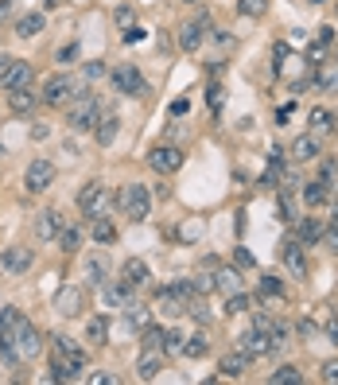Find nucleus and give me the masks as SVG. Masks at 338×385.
<instances>
[{
    "label": "nucleus",
    "instance_id": "obj_6",
    "mask_svg": "<svg viewBox=\"0 0 338 385\" xmlns=\"http://www.w3.org/2000/svg\"><path fill=\"white\" fill-rule=\"evenodd\" d=\"M152 311L156 315H163V319H179V315H187V296L171 284V288H160L152 296Z\"/></svg>",
    "mask_w": 338,
    "mask_h": 385
},
{
    "label": "nucleus",
    "instance_id": "obj_2",
    "mask_svg": "<svg viewBox=\"0 0 338 385\" xmlns=\"http://www.w3.org/2000/svg\"><path fill=\"white\" fill-rule=\"evenodd\" d=\"M78 207H82V215L94 222V218H109V210H113V199H109V191H105V183H86L78 191Z\"/></svg>",
    "mask_w": 338,
    "mask_h": 385
},
{
    "label": "nucleus",
    "instance_id": "obj_29",
    "mask_svg": "<svg viewBox=\"0 0 338 385\" xmlns=\"http://www.w3.org/2000/svg\"><path fill=\"white\" fill-rule=\"evenodd\" d=\"M206 354H210V335L195 331L191 339L183 342V358H206Z\"/></svg>",
    "mask_w": 338,
    "mask_h": 385
},
{
    "label": "nucleus",
    "instance_id": "obj_51",
    "mask_svg": "<svg viewBox=\"0 0 338 385\" xmlns=\"http://www.w3.org/2000/svg\"><path fill=\"white\" fill-rule=\"evenodd\" d=\"M307 63H311V67H319V63H327V59H323V43H319V39H315V43L307 47Z\"/></svg>",
    "mask_w": 338,
    "mask_h": 385
},
{
    "label": "nucleus",
    "instance_id": "obj_32",
    "mask_svg": "<svg viewBox=\"0 0 338 385\" xmlns=\"http://www.w3.org/2000/svg\"><path fill=\"white\" fill-rule=\"evenodd\" d=\"M214 288L218 292H241V276H237V269H218V276H214Z\"/></svg>",
    "mask_w": 338,
    "mask_h": 385
},
{
    "label": "nucleus",
    "instance_id": "obj_15",
    "mask_svg": "<svg viewBox=\"0 0 338 385\" xmlns=\"http://www.w3.org/2000/svg\"><path fill=\"white\" fill-rule=\"evenodd\" d=\"M82 304H86V292L82 288H62L55 296V311L59 315H82Z\"/></svg>",
    "mask_w": 338,
    "mask_h": 385
},
{
    "label": "nucleus",
    "instance_id": "obj_16",
    "mask_svg": "<svg viewBox=\"0 0 338 385\" xmlns=\"http://www.w3.org/2000/svg\"><path fill=\"white\" fill-rule=\"evenodd\" d=\"M62 226H67V222H62L59 210H43V215H39V222H36V237H39V242H55Z\"/></svg>",
    "mask_w": 338,
    "mask_h": 385
},
{
    "label": "nucleus",
    "instance_id": "obj_57",
    "mask_svg": "<svg viewBox=\"0 0 338 385\" xmlns=\"http://www.w3.org/2000/svg\"><path fill=\"white\" fill-rule=\"evenodd\" d=\"M323 237H327V245H331V249L338 253V230H331V234H323Z\"/></svg>",
    "mask_w": 338,
    "mask_h": 385
},
{
    "label": "nucleus",
    "instance_id": "obj_56",
    "mask_svg": "<svg viewBox=\"0 0 338 385\" xmlns=\"http://www.w3.org/2000/svg\"><path fill=\"white\" fill-rule=\"evenodd\" d=\"M125 39H129V43H140V39H144V28H129Z\"/></svg>",
    "mask_w": 338,
    "mask_h": 385
},
{
    "label": "nucleus",
    "instance_id": "obj_48",
    "mask_svg": "<svg viewBox=\"0 0 338 385\" xmlns=\"http://www.w3.org/2000/svg\"><path fill=\"white\" fill-rule=\"evenodd\" d=\"M234 261H237V269H257V257H253L249 249H237Z\"/></svg>",
    "mask_w": 338,
    "mask_h": 385
},
{
    "label": "nucleus",
    "instance_id": "obj_11",
    "mask_svg": "<svg viewBox=\"0 0 338 385\" xmlns=\"http://www.w3.org/2000/svg\"><path fill=\"white\" fill-rule=\"evenodd\" d=\"M0 269L12 273V276L28 273V269H31V245H8V249L0 253Z\"/></svg>",
    "mask_w": 338,
    "mask_h": 385
},
{
    "label": "nucleus",
    "instance_id": "obj_61",
    "mask_svg": "<svg viewBox=\"0 0 338 385\" xmlns=\"http://www.w3.org/2000/svg\"><path fill=\"white\" fill-rule=\"evenodd\" d=\"M334 226H338V210H334Z\"/></svg>",
    "mask_w": 338,
    "mask_h": 385
},
{
    "label": "nucleus",
    "instance_id": "obj_38",
    "mask_svg": "<svg viewBox=\"0 0 338 385\" xmlns=\"http://www.w3.org/2000/svg\"><path fill=\"white\" fill-rule=\"evenodd\" d=\"M237 12L249 16V20H261L268 12V0H237Z\"/></svg>",
    "mask_w": 338,
    "mask_h": 385
},
{
    "label": "nucleus",
    "instance_id": "obj_4",
    "mask_svg": "<svg viewBox=\"0 0 338 385\" xmlns=\"http://www.w3.org/2000/svg\"><path fill=\"white\" fill-rule=\"evenodd\" d=\"M12 350H16V362H28V358H36L39 350H43V335L23 319V323L16 327V335H12Z\"/></svg>",
    "mask_w": 338,
    "mask_h": 385
},
{
    "label": "nucleus",
    "instance_id": "obj_60",
    "mask_svg": "<svg viewBox=\"0 0 338 385\" xmlns=\"http://www.w3.org/2000/svg\"><path fill=\"white\" fill-rule=\"evenodd\" d=\"M8 59H12V55H0V67H4V63H8Z\"/></svg>",
    "mask_w": 338,
    "mask_h": 385
},
{
    "label": "nucleus",
    "instance_id": "obj_45",
    "mask_svg": "<svg viewBox=\"0 0 338 385\" xmlns=\"http://www.w3.org/2000/svg\"><path fill=\"white\" fill-rule=\"evenodd\" d=\"M113 23H117V28L121 31H125V28H133V23H136V12H133V8H117V12H113Z\"/></svg>",
    "mask_w": 338,
    "mask_h": 385
},
{
    "label": "nucleus",
    "instance_id": "obj_1",
    "mask_svg": "<svg viewBox=\"0 0 338 385\" xmlns=\"http://www.w3.org/2000/svg\"><path fill=\"white\" fill-rule=\"evenodd\" d=\"M117 202H121V210H125V218L136 226L148 222V215H152V195H148L144 183H129L125 191L117 195Z\"/></svg>",
    "mask_w": 338,
    "mask_h": 385
},
{
    "label": "nucleus",
    "instance_id": "obj_54",
    "mask_svg": "<svg viewBox=\"0 0 338 385\" xmlns=\"http://www.w3.org/2000/svg\"><path fill=\"white\" fill-rule=\"evenodd\" d=\"M102 75H105V67H102L97 59H94V63H86V78H102Z\"/></svg>",
    "mask_w": 338,
    "mask_h": 385
},
{
    "label": "nucleus",
    "instance_id": "obj_55",
    "mask_svg": "<svg viewBox=\"0 0 338 385\" xmlns=\"http://www.w3.org/2000/svg\"><path fill=\"white\" fill-rule=\"evenodd\" d=\"M295 327H300V335H307V339H311V335H315V323H311V319H300V323H295Z\"/></svg>",
    "mask_w": 338,
    "mask_h": 385
},
{
    "label": "nucleus",
    "instance_id": "obj_3",
    "mask_svg": "<svg viewBox=\"0 0 338 385\" xmlns=\"http://www.w3.org/2000/svg\"><path fill=\"white\" fill-rule=\"evenodd\" d=\"M70 125L74 129H82V133H94L97 129V121H102V105H97V97H89V94H78L70 102Z\"/></svg>",
    "mask_w": 338,
    "mask_h": 385
},
{
    "label": "nucleus",
    "instance_id": "obj_52",
    "mask_svg": "<svg viewBox=\"0 0 338 385\" xmlns=\"http://www.w3.org/2000/svg\"><path fill=\"white\" fill-rule=\"evenodd\" d=\"M187 113H191V102H187V97H175V102H171V117H187Z\"/></svg>",
    "mask_w": 338,
    "mask_h": 385
},
{
    "label": "nucleus",
    "instance_id": "obj_50",
    "mask_svg": "<svg viewBox=\"0 0 338 385\" xmlns=\"http://www.w3.org/2000/svg\"><path fill=\"white\" fill-rule=\"evenodd\" d=\"M195 284V296H210L214 292V276H199V281H191Z\"/></svg>",
    "mask_w": 338,
    "mask_h": 385
},
{
    "label": "nucleus",
    "instance_id": "obj_53",
    "mask_svg": "<svg viewBox=\"0 0 338 385\" xmlns=\"http://www.w3.org/2000/svg\"><path fill=\"white\" fill-rule=\"evenodd\" d=\"M327 339L338 342V315H327Z\"/></svg>",
    "mask_w": 338,
    "mask_h": 385
},
{
    "label": "nucleus",
    "instance_id": "obj_30",
    "mask_svg": "<svg viewBox=\"0 0 338 385\" xmlns=\"http://www.w3.org/2000/svg\"><path fill=\"white\" fill-rule=\"evenodd\" d=\"M323 234H327V226L319 222V218H303V222H300V242H303V245L323 242Z\"/></svg>",
    "mask_w": 338,
    "mask_h": 385
},
{
    "label": "nucleus",
    "instance_id": "obj_35",
    "mask_svg": "<svg viewBox=\"0 0 338 385\" xmlns=\"http://www.w3.org/2000/svg\"><path fill=\"white\" fill-rule=\"evenodd\" d=\"M303 202H307V207H323L327 202V183L323 179H311V183L303 187Z\"/></svg>",
    "mask_w": 338,
    "mask_h": 385
},
{
    "label": "nucleus",
    "instance_id": "obj_23",
    "mask_svg": "<svg viewBox=\"0 0 338 385\" xmlns=\"http://www.w3.org/2000/svg\"><path fill=\"white\" fill-rule=\"evenodd\" d=\"M307 121H311V133H315L319 141H323V136H334V129H338L331 109H311V117H307Z\"/></svg>",
    "mask_w": 338,
    "mask_h": 385
},
{
    "label": "nucleus",
    "instance_id": "obj_8",
    "mask_svg": "<svg viewBox=\"0 0 338 385\" xmlns=\"http://www.w3.org/2000/svg\"><path fill=\"white\" fill-rule=\"evenodd\" d=\"M74 97H78V86L67 78V75H55V78H47V86H43V102L51 105V109H62V105H70Z\"/></svg>",
    "mask_w": 338,
    "mask_h": 385
},
{
    "label": "nucleus",
    "instance_id": "obj_43",
    "mask_svg": "<svg viewBox=\"0 0 338 385\" xmlns=\"http://www.w3.org/2000/svg\"><path fill=\"white\" fill-rule=\"evenodd\" d=\"M86 273H89V281H94V284H105V261L102 257H89L86 261Z\"/></svg>",
    "mask_w": 338,
    "mask_h": 385
},
{
    "label": "nucleus",
    "instance_id": "obj_17",
    "mask_svg": "<svg viewBox=\"0 0 338 385\" xmlns=\"http://www.w3.org/2000/svg\"><path fill=\"white\" fill-rule=\"evenodd\" d=\"M160 370H163V350H144L136 362V378L152 381V378H160Z\"/></svg>",
    "mask_w": 338,
    "mask_h": 385
},
{
    "label": "nucleus",
    "instance_id": "obj_26",
    "mask_svg": "<svg viewBox=\"0 0 338 385\" xmlns=\"http://www.w3.org/2000/svg\"><path fill=\"white\" fill-rule=\"evenodd\" d=\"M86 342L89 347H105V342H109V319L105 315H94L86 323Z\"/></svg>",
    "mask_w": 338,
    "mask_h": 385
},
{
    "label": "nucleus",
    "instance_id": "obj_18",
    "mask_svg": "<svg viewBox=\"0 0 338 385\" xmlns=\"http://www.w3.org/2000/svg\"><path fill=\"white\" fill-rule=\"evenodd\" d=\"M202 36H206V20H187L183 28H179V47H183V51H199Z\"/></svg>",
    "mask_w": 338,
    "mask_h": 385
},
{
    "label": "nucleus",
    "instance_id": "obj_40",
    "mask_svg": "<svg viewBox=\"0 0 338 385\" xmlns=\"http://www.w3.org/2000/svg\"><path fill=\"white\" fill-rule=\"evenodd\" d=\"M206 105H210L214 113H222V105H226V86H222V82H210V86H206Z\"/></svg>",
    "mask_w": 338,
    "mask_h": 385
},
{
    "label": "nucleus",
    "instance_id": "obj_31",
    "mask_svg": "<svg viewBox=\"0 0 338 385\" xmlns=\"http://www.w3.org/2000/svg\"><path fill=\"white\" fill-rule=\"evenodd\" d=\"M133 292H136V288L125 281V276H117L113 284H105V300H109V304H125V300L133 296Z\"/></svg>",
    "mask_w": 338,
    "mask_h": 385
},
{
    "label": "nucleus",
    "instance_id": "obj_63",
    "mask_svg": "<svg viewBox=\"0 0 338 385\" xmlns=\"http://www.w3.org/2000/svg\"><path fill=\"white\" fill-rule=\"evenodd\" d=\"M334 12H338V4H334Z\"/></svg>",
    "mask_w": 338,
    "mask_h": 385
},
{
    "label": "nucleus",
    "instance_id": "obj_47",
    "mask_svg": "<svg viewBox=\"0 0 338 385\" xmlns=\"http://www.w3.org/2000/svg\"><path fill=\"white\" fill-rule=\"evenodd\" d=\"M323 381L338 385V358H327V362H323Z\"/></svg>",
    "mask_w": 338,
    "mask_h": 385
},
{
    "label": "nucleus",
    "instance_id": "obj_28",
    "mask_svg": "<svg viewBox=\"0 0 338 385\" xmlns=\"http://www.w3.org/2000/svg\"><path fill=\"white\" fill-rule=\"evenodd\" d=\"M23 319H28V315H23L20 308H0V339H12L16 327H20Z\"/></svg>",
    "mask_w": 338,
    "mask_h": 385
},
{
    "label": "nucleus",
    "instance_id": "obj_22",
    "mask_svg": "<svg viewBox=\"0 0 338 385\" xmlns=\"http://www.w3.org/2000/svg\"><path fill=\"white\" fill-rule=\"evenodd\" d=\"M315 90H323V94H338V63H319V67H315Z\"/></svg>",
    "mask_w": 338,
    "mask_h": 385
},
{
    "label": "nucleus",
    "instance_id": "obj_10",
    "mask_svg": "<svg viewBox=\"0 0 338 385\" xmlns=\"http://www.w3.org/2000/svg\"><path fill=\"white\" fill-rule=\"evenodd\" d=\"M113 86L121 90V94H129V97H144L148 94V82H144V75H140L136 67H117L113 70Z\"/></svg>",
    "mask_w": 338,
    "mask_h": 385
},
{
    "label": "nucleus",
    "instance_id": "obj_5",
    "mask_svg": "<svg viewBox=\"0 0 338 385\" xmlns=\"http://www.w3.org/2000/svg\"><path fill=\"white\" fill-rule=\"evenodd\" d=\"M36 82V67L23 59H8L4 67H0V90H23Z\"/></svg>",
    "mask_w": 338,
    "mask_h": 385
},
{
    "label": "nucleus",
    "instance_id": "obj_19",
    "mask_svg": "<svg viewBox=\"0 0 338 385\" xmlns=\"http://www.w3.org/2000/svg\"><path fill=\"white\" fill-rule=\"evenodd\" d=\"M292 160H300V163H307V160H315L319 156V136L315 133H303V136H295L292 141Z\"/></svg>",
    "mask_w": 338,
    "mask_h": 385
},
{
    "label": "nucleus",
    "instance_id": "obj_9",
    "mask_svg": "<svg viewBox=\"0 0 338 385\" xmlns=\"http://www.w3.org/2000/svg\"><path fill=\"white\" fill-rule=\"evenodd\" d=\"M148 168L160 171V175H175V171L183 168V152H179L175 144H160V148L148 152Z\"/></svg>",
    "mask_w": 338,
    "mask_h": 385
},
{
    "label": "nucleus",
    "instance_id": "obj_24",
    "mask_svg": "<svg viewBox=\"0 0 338 385\" xmlns=\"http://www.w3.org/2000/svg\"><path fill=\"white\" fill-rule=\"evenodd\" d=\"M218 370L226 374V378H241V374L249 370V354H245V350H237V354L218 358Z\"/></svg>",
    "mask_w": 338,
    "mask_h": 385
},
{
    "label": "nucleus",
    "instance_id": "obj_12",
    "mask_svg": "<svg viewBox=\"0 0 338 385\" xmlns=\"http://www.w3.org/2000/svg\"><path fill=\"white\" fill-rule=\"evenodd\" d=\"M82 370H86V362H78V358L62 354V350H55V362H51V381H78Z\"/></svg>",
    "mask_w": 338,
    "mask_h": 385
},
{
    "label": "nucleus",
    "instance_id": "obj_37",
    "mask_svg": "<svg viewBox=\"0 0 338 385\" xmlns=\"http://www.w3.org/2000/svg\"><path fill=\"white\" fill-rule=\"evenodd\" d=\"M89 226H94V242H102V245H113V242H117V230H113L109 218H94Z\"/></svg>",
    "mask_w": 338,
    "mask_h": 385
},
{
    "label": "nucleus",
    "instance_id": "obj_44",
    "mask_svg": "<svg viewBox=\"0 0 338 385\" xmlns=\"http://www.w3.org/2000/svg\"><path fill=\"white\" fill-rule=\"evenodd\" d=\"M261 296H280L284 300V284H280L276 276H261Z\"/></svg>",
    "mask_w": 338,
    "mask_h": 385
},
{
    "label": "nucleus",
    "instance_id": "obj_14",
    "mask_svg": "<svg viewBox=\"0 0 338 385\" xmlns=\"http://www.w3.org/2000/svg\"><path fill=\"white\" fill-rule=\"evenodd\" d=\"M237 347H241L249 358H257V354H268V350H272V339H268L265 331H257V327H253V331L237 335Z\"/></svg>",
    "mask_w": 338,
    "mask_h": 385
},
{
    "label": "nucleus",
    "instance_id": "obj_59",
    "mask_svg": "<svg viewBox=\"0 0 338 385\" xmlns=\"http://www.w3.org/2000/svg\"><path fill=\"white\" fill-rule=\"evenodd\" d=\"M62 4V0H47V8H59Z\"/></svg>",
    "mask_w": 338,
    "mask_h": 385
},
{
    "label": "nucleus",
    "instance_id": "obj_41",
    "mask_svg": "<svg viewBox=\"0 0 338 385\" xmlns=\"http://www.w3.org/2000/svg\"><path fill=\"white\" fill-rule=\"evenodd\" d=\"M268 381H272V385H300V381H303V374L295 370V366H280V370L272 374Z\"/></svg>",
    "mask_w": 338,
    "mask_h": 385
},
{
    "label": "nucleus",
    "instance_id": "obj_27",
    "mask_svg": "<svg viewBox=\"0 0 338 385\" xmlns=\"http://www.w3.org/2000/svg\"><path fill=\"white\" fill-rule=\"evenodd\" d=\"M43 28H47L43 12H28V16H20V23H16V36H20V39H31V36H39Z\"/></svg>",
    "mask_w": 338,
    "mask_h": 385
},
{
    "label": "nucleus",
    "instance_id": "obj_7",
    "mask_svg": "<svg viewBox=\"0 0 338 385\" xmlns=\"http://www.w3.org/2000/svg\"><path fill=\"white\" fill-rule=\"evenodd\" d=\"M55 175H59V171H55L51 160H31L28 171H23V187H28L31 195H43L47 187L55 183Z\"/></svg>",
    "mask_w": 338,
    "mask_h": 385
},
{
    "label": "nucleus",
    "instance_id": "obj_33",
    "mask_svg": "<svg viewBox=\"0 0 338 385\" xmlns=\"http://www.w3.org/2000/svg\"><path fill=\"white\" fill-rule=\"evenodd\" d=\"M55 242L62 245V253H78L82 249V230H78V226H62Z\"/></svg>",
    "mask_w": 338,
    "mask_h": 385
},
{
    "label": "nucleus",
    "instance_id": "obj_25",
    "mask_svg": "<svg viewBox=\"0 0 338 385\" xmlns=\"http://www.w3.org/2000/svg\"><path fill=\"white\" fill-rule=\"evenodd\" d=\"M121 276H125L133 288H144V284H148V265L140 257H129L125 265H121Z\"/></svg>",
    "mask_w": 338,
    "mask_h": 385
},
{
    "label": "nucleus",
    "instance_id": "obj_34",
    "mask_svg": "<svg viewBox=\"0 0 338 385\" xmlns=\"http://www.w3.org/2000/svg\"><path fill=\"white\" fill-rule=\"evenodd\" d=\"M253 308H257V300H253V296H245V292H229L226 315H241V311H253Z\"/></svg>",
    "mask_w": 338,
    "mask_h": 385
},
{
    "label": "nucleus",
    "instance_id": "obj_49",
    "mask_svg": "<svg viewBox=\"0 0 338 385\" xmlns=\"http://www.w3.org/2000/svg\"><path fill=\"white\" fill-rule=\"evenodd\" d=\"M129 319H133V327H140V331H144V327H148V308L133 304V311H129Z\"/></svg>",
    "mask_w": 338,
    "mask_h": 385
},
{
    "label": "nucleus",
    "instance_id": "obj_42",
    "mask_svg": "<svg viewBox=\"0 0 338 385\" xmlns=\"http://www.w3.org/2000/svg\"><path fill=\"white\" fill-rule=\"evenodd\" d=\"M55 350H62V354H70V358H78V362H86L82 347H74V342L67 339V335H55Z\"/></svg>",
    "mask_w": 338,
    "mask_h": 385
},
{
    "label": "nucleus",
    "instance_id": "obj_62",
    "mask_svg": "<svg viewBox=\"0 0 338 385\" xmlns=\"http://www.w3.org/2000/svg\"><path fill=\"white\" fill-rule=\"evenodd\" d=\"M183 4H195V0H183Z\"/></svg>",
    "mask_w": 338,
    "mask_h": 385
},
{
    "label": "nucleus",
    "instance_id": "obj_21",
    "mask_svg": "<svg viewBox=\"0 0 338 385\" xmlns=\"http://www.w3.org/2000/svg\"><path fill=\"white\" fill-rule=\"evenodd\" d=\"M117 129H121V117H117V113H102V121H97V129H94V141L102 144V148H109L113 136H117Z\"/></svg>",
    "mask_w": 338,
    "mask_h": 385
},
{
    "label": "nucleus",
    "instance_id": "obj_13",
    "mask_svg": "<svg viewBox=\"0 0 338 385\" xmlns=\"http://www.w3.org/2000/svg\"><path fill=\"white\" fill-rule=\"evenodd\" d=\"M280 261L292 276H307V253H303V242H284L280 245Z\"/></svg>",
    "mask_w": 338,
    "mask_h": 385
},
{
    "label": "nucleus",
    "instance_id": "obj_58",
    "mask_svg": "<svg viewBox=\"0 0 338 385\" xmlns=\"http://www.w3.org/2000/svg\"><path fill=\"white\" fill-rule=\"evenodd\" d=\"M8 12H12V0H0V20H8Z\"/></svg>",
    "mask_w": 338,
    "mask_h": 385
},
{
    "label": "nucleus",
    "instance_id": "obj_36",
    "mask_svg": "<svg viewBox=\"0 0 338 385\" xmlns=\"http://www.w3.org/2000/svg\"><path fill=\"white\" fill-rule=\"evenodd\" d=\"M163 335H168L163 327H152V323H148L144 331H140V347H144V350H163Z\"/></svg>",
    "mask_w": 338,
    "mask_h": 385
},
{
    "label": "nucleus",
    "instance_id": "obj_39",
    "mask_svg": "<svg viewBox=\"0 0 338 385\" xmlns=\"http://www.w3.org/2000/svg\"><path fill=\"white\" fill-rule=\"evenodd\" d=\"M183 342H187V335H179V331H168V335H163V354H171V358H183Z\"/></svg>",
    "mask_w": 338,
    "mask_h": 385
},
{
    "label": "nucleus",
    "instance_id": "obj_20",
    "mask_svg": "<svg viewBox=\"0 0 338 385\" xmlns=\"http://www.w3.org/2000/svg\"><path fill=\"white\" fill-rule=\"evenodd\" d=\"M36 102H39V97H36V90H31V86H23V90H8V109L20 113V117L36 109Z\"/></svg>",
    "mask_w": 338,
    "mask_h": 385
},
{
    "label": "nucleus",
    "instance_id": "obj_46",
    "mask_svg": "<svg viewBox=\"0 0 338 385\" xmlns=\"http://www.w3.org/2000/svg\"><path fill=\"white\" fill-rule=\"evenodd\" d=\"M55 63H59V67H70V63H78V43H67V47H59Z\"/></svg>",
    "mask_w": 338,
    "mask_h": 385
}]
</instances>
